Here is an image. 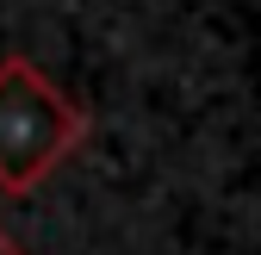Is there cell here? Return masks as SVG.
Wrapping results in <instances>:
<instances>
[{
  "label": "cell",
  "instance_id": "obj_1",
  "mask_svg": "<svg viewBox=\"0 0 261 255\" xmlns=\"http://www.w3.org/2000/svg\"><path fill=\"white\" fill-rule=\"evenodd\" d=\"M87 137V112L31 56L0 62V193L44 187Z\"/></svg>",
  "mask_w": 261,
  "mask_h": 255
},
{
  "label": "cell",
  "instance_id": "obj_2",
  "mask_svg": "<svg viewBox=\"0 0 261 255\" xmlns=\"http://www.w3.org/2000/svg\"><path fill=\"white\" fill-rule=\"evenodd\" d=\"M0 255H25V249H19V243L7 237V224H0Z\"/></svg>",
  "mask_w": 261,
  "mask_h": 255
}]
</instances>
